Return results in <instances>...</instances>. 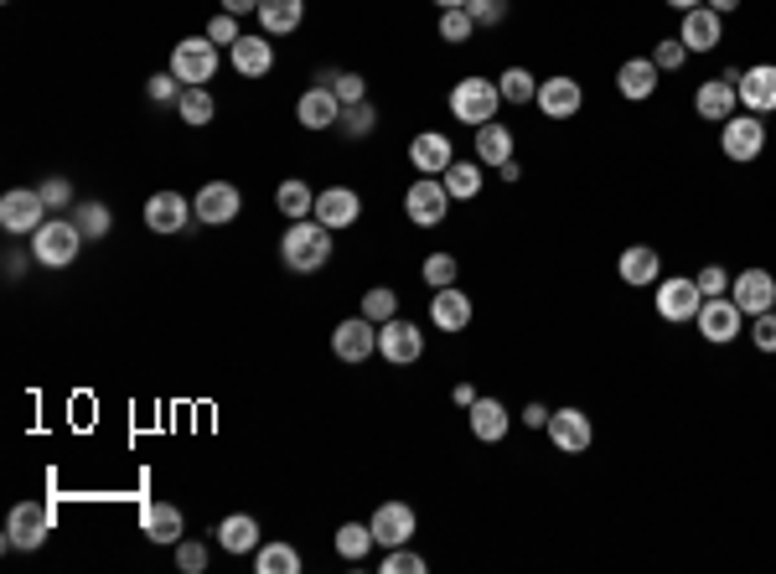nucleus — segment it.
Wrapping results in <instances>:
<instances>
[{
  "label": "nucleus",
  "mask_w": 776,
  "mask_h": 574,
  "mask_svg": "<svg viewBox=\"0 0 776 574\" xmlns=\"http://www.w3.org/2000/svg\"><path fill=\"white\" fill-rule=\"evenodd\" d=\"M280 259H285V270H296V274H311L321 270L331 259V228L321 223V218H300V223L285 228V239H280Z\"/></svg>",
  "instance_id": "f257e3e1"
},
{
  "label": "nucleus",
  "mask_w": 776,
  "mask_h": 574,
  "mask_svg": "<svg viewBox=\"0 0 776 574\" xmlns=\"http://www.w3.org/2000/svg\"><path fill=\"white\" fill-rule=\"evenodd\" d=\"M78 249H83V228H78L73 218H47V223L31 233V259L47 264V270H68L78 259Z\"/></svg>",
  "instance_id": "f03ea898"
},
{
  "label": "nucleus",
  "mask_w": 776,
  "mask_h": 574,
  "mask_svg": "<svg viewBox=\"0 0 776 574\" xmlns=\"http://www.w3.org/2000/svg\"><path fill=\"white\" fill-rule=\"evenodd\" d=\"M446 104H450V114H456L461 124H493L503 93H497V83H487V78H461V83L450 89Z\"/></svg>",
  "instance_id": "7ed1b4c3"
},
{
  "label": "nucleus",
  "mask_w": 776,
  "mask_h": 574,
  "mask_svg": "<svg viewBox=\"0 0 776 574\" xmlns=\"http://www.w3.org/2000/svg\"><path fill=\"white\" fill-rule=\"evenodd\" d=\"M171 73L187 83V89H202L212 73H218V42L212 37H187V42L171 47Z\"/></svg>",
  "instance_id": "20e7f679"
},
{
  "label": "nucleus",
  "mask_w": 776,
  "mask_h": 574,
  "mask_svg": "<svg viewBox=\"0 0 776 574\" xmlns=\"http://www.w3.org/2000/svg\"><path fill=\"white\" fill-rule=\"evenodd\" d=\"M450 202H456V197L446 192L440 177H419V182H409V192H404V212H409V223H415V228L446 223Z\"/></svg>",
  "instance_id": "39448f33"
},
{
  "label": "nucleus",
  "mask_w": 776,
  "mask_h": 574,
  "mask_svg": "<svg viewBox=\"0 0 776 574\" xmlns=\"http://www.w3.org/2000/svg\"><path fill=\"white\" fill-rule=\"evenodd\" d=\"M719 151L730 155L735 167L740 161H756V155L766 151V124H762V114H730V120L719 124Z\"/></svg>",
  "instance_id": "423d86ee"
},
{
  "label": "nucleus",
  "mask_w": 776,
  "mask_h": 574,
  "mask_svg": "<svg viewBox=\"0 0 776 574\" xmlns=\"http://www.w3.org/2000/svg\"><path fill=\"white\" fill-rule=\"evenodd\" d=\"M694 326H699L704 342H715V348H725V342H735V336L746 332V311L730 301V295H709V301L699 305V316H694Z\"/></svg>",
  "instance_id": "0eeeda50"
},
{
  "label": "nucleus",
  "mask_w": 776,
  "mask_h": 574,
  "mask_svg": "<svg viewBox=\"0 0 776 574\" xmlns=\"http://www.w3.org/2000/svg\"><path fill=\"white\" fill-rule=\"evenodd\" d=\"M653 301H657V316L663 321H694L704 305V290L694 285V280H684V274H673V280H657L653 285Z\"/></svg>",
  "instance_id": "6e6552de"
},
{
  "label": "nucleus",
  "mask_w": 776,
  "mask_h": 574,
  "mask_svg": "<svg viewBox=\"0 0 776 574\" xmlns=\"http://www.w3.org/2000/svg\"><path fill=\"white\" fill-rule=\"evenodd\" d=\"M378 352H384V363L409 367V363H419V358H425V332H419L415 321L394 316V321H384V326H378Z\"/></svg>",
  "instance_id": "1a4fd4ad"
},
{
  "label": "nucleus",
  "mask_w": 776,
  "mask_h": 574,
  "mask_svg": "<svg viewBox=\"0 0 776 574\" xmlns=\"http://www.w3.org/2000/svg\"><path fill=\"white\" fill-rule=\"evenodd\" d=\"M590 440H596V424L585 409H554L549 414V445L559 455H585Z\"/></svg>",
  "instance_id": "9d476101"
},
{
  "label": "nucleus",
  "mask_w": 776,
  "mask_h": 574,
  "mask_svg": "<svg viewBox=\"0 0 776 574\" xmlns=\"http://www.w3.org/2000/svg\"><path fill=\"white\" fill-rule=\"evenodd\" d=\"M42 223H47V202L37 187H31V192L16 187V192L0 197V228H6V233H37Z\"/></svg>",
  "instance_id": "9b49d317"
},
{
  "label": "nucleus",
  "mask_w": 776,
  "mask_h": 574,
  "mask_svg": "<svg viewBox=\"0 0 776 574\" xmlns=\"http://www.w3.org/2000/svg\"><path fill=\"white\" fill-rule=\"evenodd\" d=\"M47 528H52V513L42 502H16L11 517H6V544L11 548H42Z\"/></svg>",
  "instance_id": "f8f14e48"
},
{
  "label": "nucleus",
  "mask_w": 776,
  "mask_h": 574,
  "mask_svg": "<svg viewBox=\"0 0 776 574\" xmlns=\"http://www.w3.org/2000/svg\"><path fill=\"white\" fill-rule=\"evenodd\" d=\"M331 352L342 358V363H368L378 352V326L368 316H347L337 332H331Z\"/></svg>",
  "instance_id": "ddd939ff"
},
{
  "label": "nucleus",
  "mask_w": 776,
  "mask_h": 574,
  "mask_svg": "<svg viewBox=\"0 0 776 574\" xmlns=\"http://www.w3.org/2000/svg\"><path fill=\"white\" fill-rule=\"evenodd\" d=\"M730 301L746 311V316H762L776 305V274L772 270H740L730 280Z\"/></svg>",
  "instance_id": "4468645a"
},
{
  "label": "nucleus",
  "mask_w": 776,
  "mask_h": 574,
  "mask_svg": "<svg viewBox=\"0 0 776 574\" xmlns=\"http://www.w3.org/2000/svg\"><path fill=\"white\" fill-rule=\"evenodd\" d=\"M374 538L384 548H404L409 538H415V528H419V517H415V507L409 502H378V513H374Z\"/></svg>",
  "instance_id": "2eb2a0df"
},
{
  "label": "nucleus",
  "mask_w": 776,
  "mask_h": 574,
  "mask_svg": "<svg viewBox=\"0 0 776 574\" xmlns=\"http://www.w3.org/2000/svg\"><path fill=\"white\" fill-rule=\"evenodd\" d=\"M239 208H243V192L233 182H208L202 192H197V202H192L197 223H212V228L233 223V218H239Z\"/></svg>",
  "instance_id": "dca6fc26"
},
{
  "label": "nucleus",
  "mask_w": 776,
  "mask_h": 574,
  "mask_svg": "<svg viewBox=\"0 0 776 574\" xmlns=\"http://www.w3.org/2000/svg\"><path fill=\"white\" fill-rule=\"evenodd\" d=\"M735 83H740V73H719V78H709V83H699V93H694V109H699V120H709V124H725L735 114Z\"/></svg>",
  "instance_id": "f3484780"
},
{
  "label": "nucleus",
  "mask_w": 776,
  "mask_h": 574,
  "mask_svg": "<svg viewBox=\"0 0 776 574\" xmlns=\"http://www.w3.org/2000/svg\"><path fill=\"white\" fill-rule=\"evenodd\" d=\"M538 109H544V114H549V120H575V114H580V104H585V89L580 83H575V78H544V83H538V99H534Z\"/></svg>",
  "instance_id": "a211bd4d"
},
{
  "label": "nucleus",
  "mask_w": 776,
  "mask_h": 574,
  "mask_svg": "<svg viewBox=\"0 0 776 574\" xmlns=\"http://www.w3.org/2000/svg\"><path fill=\"white\" fill-rule=\"evenodd\" d=\"M735 93H740V104H746L750 114H776V62L746 68L740 83H735Z\"/></svg>",
  "instance_id": "6ab92c4d"
},
{
  "label": "nucleus",
  "mask_w": 776,
  "mask_h": 574,
  "mask_svg": "<svg viewBox=\"0 0 776 574\" xmlns=\"http://www.w3.org/2000/svg\"><path fill=\"white\" fill-rule=\"evenodd\" d=\"M719 37H725V16H719V11H709V6H694V11H684L678 42H684L688 52H715Z\"/></svg>",
  "instance_id": "aec40b11"
},
{
  "label": "nucleus",
  "mask_w": 776,
  "mask_h": 574,
  "mask_svg": "<svg viewBox=\"0 0 776 574\" xmlns=\"http://www.w3.org/2000/svg\"><path fill=\"white\" fill-rule=\"evenodd\" d=\"M450 161H456V145H450L440 130H425V135L409 140V167H415L419 177H446Z\"/></svg>",
  "instance_id": "412c9836"
},
{
  "label": "nucleus",
  "mask_w": 776,
  "mask_h": 574,
  "mask_svg": "<svg viewBox=\"0 0 776 574\" xmlns=\"http://www.w3.org/2000/svg\"><path fill=\"white\" fill-rule=\"evenodd\" d=\"M296 120L306 124V130H331V124H342V99H337V89H306L296 104Z\"/></svg>",
  "instance_id": "4be33fe9"
},
{
  "label": "nucleus",
  "mask_w": 776,
  "mask_h": 574,
  "mask_svg": "<svg viewBox=\"0 0 776 574\" xmlns=\"http://www.w3.org/2000/svg\"><path fill=\"white\" fill-rule=\"evenodd\" d=\"M616 274L637 290H653L657 280H663V259H657L653 243H631V249H621V259H616Z\"/></svg>",
  "instance_id": "5701e85b"
},
{
  "label": "nucleus",
  "mask_w": 776,
  "mask_h": 574,
  "mask_svg": "<svg viewBox=\"0 0 776 574\" xmlns=\"http://www.w3.org/2000/svg\"><path fill=\"white\" fill-rule=\"evenodd\" d=\"M192 223V202L181 192H156L146 202V228L150 233H181V228Z\"/></svg>",
  "instance_id": "b1692460"
},
{
  "label": "nucleus",
  "mask_w": 776,
  "mask_h": 574,
  "mask_svg": "<svg viewBox=\"0 0 776 574\" xmlns=\"http://www.w3.org/2000/svg\"><path fill=\"white\" fill-rule=\"evenodd\" d=\"M316 218L337 233V228H352L362 218V197L352 187H327V192L316 197Z\"/></svg>",
  "instance_id": "393cba45"
},
{
  "label": "nucleus",
  "mask_w": 776,
  "mask_h": 574,
  "mask_svg": "<svg viewBox=\"0 0 776 574\" xmlns=\"http://www.w3.org/2000/svg\"><path fill=\"white\" fill-rule=\"evenodd\" d=\"M657 78H663V68H657L653 58H627L621 68H616V89H621V99L643 104V99H653Z\"/></svg>",
  "instance_id": "a878e982"
},
{
  "label": "nucleus",
  "mask_w": 776,
  "mask_h": 574,
  "mask_svg": "<svg viewBox=\"0 0 776 574\" xmlns=\"http://www.w3.org/2000/svg\"><path fill=\"white\" fill-rule=\"evenodd\" d=\"M430 321L440 326V332H466L471 326V301H466V290L446 285L430 295Z\"/></svg>",
  "instance_id": "bb28decb"
},
{
  "label": "nucleus",
  "mask_w": 776,
  "mask_h": 574,
  "mask_svg": "<svg viewBox=\"0 0 776 574\" xmlns=\"http://www.w3.org/2000/svg\"><path fill=\"white\" fill-rule=\"evenodd\" d=\"M466 414H471V435L487 440V445H497V440L508 435V424H513L508 404H503V399H481V393H477V404L466 409Z\"/></svg>",
  "instance_id": "cd10ccee"
},
{
  "label": "nucleus",
  "mask_w": 776,
  "mask_h": 574,
  "mask_svg": "<svg viewBox=\"0 0 776 574\" xmlns=\"http://www.w3.org/2000/svg\"><path fill=\"white\" fill-rule=\"evenodd\" d=\"M140 528L150 544H181V513L171 502H146L140 507Z\"/></svg>",
  "instance_id": "c85d7f7f"
},
{
  "label": "nucleus",
  "mask_w": 776,
  "mask_h": 574,
  "mask_svg": "<svg viewBox=\"0 0 776 574\" xmlns=\"http://www.w3.org/2000/svg\"><path fill=\"white\" fill-rule=\"evenodd\" d=\"M269 68H275V47H269V37H239V42H233V73L265 78Z\"/></svg>",
  "instance_id": "c756f323"
},
{
  "label": "nucleus",
  "mask_w": 776,
  "mask_h": 574,
  "mask_svg": "<svg viewBox=\"0 0 776 574\" xmlns=\"http://www.w3.org/2000/svg\"><path fill=\"white\" fill-rule=\"evenodd\" d=\"M477 161L481 167H503L513 161V130L508 124H477Z\"/></svg>",
  "instance_id": "7c9ffc66"
},
{
  "label": "nucleus",
  "mask_w": 776,
  "mask_h": 574,
  "mask_svg": "<svg viewBox=\"0 0 776 574\" xmlns=\"http://www.w3.org/2000/svg\"><path fill=\"white\" fill-rule=\"evenodd\" d=\"M218 544H223L228 554H255L259 548V523L249 513L223 517V523H218Z\"/></svg>",
  "instance_id": "2f4dec72"
},
{
  "label": "nucleus",
  "mask_w": 776,
  "mask_h": 574,
  "mask_svg": "<svg viewBox=\"0 0 776 574\" xmlns=\"http://www.w3.org/2000/svg\"><path fill=\"white\" fill-rule=\"evenodd\" d=\"M306 16V0H259V21H265L269 37H285V31L300 27Z\"/></svg>",
  "instance_id": "473e14b6"
},
{
  "label": "nucleus",
  "mask_w": 776,
  "mask_h": 574,
  "mask_svg": "<svg viewBox=\"0 0 776 574\" xmlns=\"http://www.w3.org/2000/svg\"><path fill=\"white\" fill-rule=\"evenodd\" d=\"M275 208H280L290 223H300V218H316V192L306 182H280V187H275Z\"/></svg>",
  "instance_id": "72a5a7b5"
},
{
  "label": "nucleus",
  "mask_w": 776,
  "mask_h": 574,
  "mask_svg": "<svg viewBox=\"0 0 776 574\" xmlns=\"http://www.w3.org/2000/svg\"><path fill=\"white\" fill-rule=\"evenodd\" d=\"M481 171H487L481 161H450L440 182H446V192L456 197V202H471V197L481 192Z\"/></svg>",
  "instance_id": "f704fd0d"
},
{
  "label": "nucleus",
  "mask_w": 776,
  "mask_h": 574,
  "mask_svg": "<svg viewBox=\"0 0 776 574\" xmlns=\"http://www.w3.org/2000/svg\"><path fill=\"white\" fill-rule=\"evenodd\" d=\"M374 544H378L374 528H362V523H342V528H337V554H342L347 564H362Z\"/></svg>",
  "instance_id": "c9c22d12"
},
{
  "label": "nucleus",
  "mask_w": 776,
  "mask_h": 574,
  "mask_svg": "<svg viewBox=\"0 0 776 574\" xmlns=\"http://www.w3.org/2000/svg\"><path fill=\"white\" fill-rule=\"evenodd\" d=\"M177 114H181V124H212V114H218V104H212V93L208 89H181V99H177Z\"/></svg>",
  "instance_id": "e433bc0d"
},
{
  "label": "nucleus",
  "mask_w": 776,
  "mask_h": 574,
  "mask_svg": "<svg viewBox=\"0 0 776 574\" xmlns=\"http://www.w3.org/2000/svg\"><path fill=\"white\" fill-rule=\"evenodd\" d=\"M255 564H259V574H300V554L290 544H259Z\"/></svg>",
  "instance_id": "4c0bfd02"
},
{
  "label": "nucleus",
  "mask_w": 776,
  "mask_h": 574,
  "mask_svg": "<svg viewBox=\"0 0 776 574\" xmlns=\"http://www.w3.org/2000/svg\"><path fill=\"white\" fill-rule=\"evenodd\" d=\"M497 93H503V104H528V99H538V78L528 68H508L497 78Z\"/></svg>",
  "instance_id": "58836bf2"
},
{
  "label": "nucleus",
  "mask_w": 776,
  "mask_h": 574,
  "mask_svg": "<svg viewBox=\"0 0 776 574\" xmlns=\"http://www.w3.org/2000/svg\"><path fill=\"white\" fill-rule=\"evenodd\" d=\"M471 31H477V21H471V11H466V6H456V11H440V42H446V47H466V42H471Z\"/></svg>",
  "instance_id": "ea45409f"
},
{
  "label": "nucleus",
  "mask_w": 776,
  "mask_h": 574,
  "mask_svg": "<svg viewBox=\"0 0 776 574\" xmlns=\"http://www.w3.org/2000/svg\"><path fill=\"white\" fill-rule=\"evenodd\" d=\"M362 316L374 321V326H384V321H394V316H399V295H394V290H388V285H374V290H368V295H362Z\"/></svg>",
  "instance_id": "a19ab883"
},
{
  "label": "nucleus",
  "mask_w": 776,
  "mask_h": 574,
  "mask_svg": "<svg viewBox=\"0 0 776 574\" xmlns=\"http://www.w3.org/2000/svg\"><path fill=\"white\" fill-rule=\"evenodd\" d=\"M73 223L83 228V239H105V233H109V208H105V202H78Z\"/></svg>",
  "instance_id": "79ce46f5"
},
{
  "label": "nucleus",
  "mask_w": 776,
  "mask_h": 574,
  "mask_svg": "<svg viewBox=\"0 0 776 574\" xmlns=\"http://www.w3.org/2000/svg\"><path fill=\"white\" fill-rule=\"evenodd\" d=\"M419 274H425V285H430V290H446V285H456L461 264H456L450 254H430L425 264H419Z\"/></svg>",
  "instance_id": "37998d69"
},
{
  "label": "nucleus",
  "mask_w": 776,
  "mask_h": 574,
  "mask_svg": "<svg viewBox=\"0 0 776 574\" xmlns=\"http://www.w3.org/2000/svg\"><path fill=\"white\" fill-rule=\"evenodd\" d=\"M374 124H378V109L362 99V104H342V130L352 140H362V135H374Z\"/></svg>",
  "instance_id": "c03bdc74"
},
{
  "label": "nucleus",
  "mask_w": 776,
  "mask_h": 574,
  "mask_svg": "<svg viewBox=\"0 0 776 574\" xmlns=\"http://www.w3.org/2000/svg\"><path fill=\"white\" fill-rule=\"evenodd\" d=\"M177 570H181V574H202V570H208V544H197V538H181V544H177Z\"/></svg>",
  "instance_id": "a18cd8bd"
},
{
  "label": "nucleus",
  "mask_w": 776,
  "mask_h": 574,
  "mask_svg": "<svg viewBox=\"0 0 776 574\" xmlns=\"http://www.w3.org/2000/svg\"><path fill=\"white\" fill-rule=\"evenodd\" d=\"M430 570V564L419 560L415 548L404 544V548H388V560H384V574H425Z\"/></svg>",
  "instance_id": "49530a36"
},
{
  "label": "nucleus",
  "mask_w": 776,
  "mask_h": 574,
  "mask_svg": "<svg viewBox=\"0 0 776 574\" xmlns=\"http://www.w3.org/2000/svg\"><path fill=\"white\" fill-rule=\"evenodd\" d=\"M466 11L477 27H497V21H508V0H466Z\"/></svg>",
  "instance_id": "de8ad7c7"
},
{
  "label": "nucleus",
  "mask_w": 776,
  "mask_h": 574,
  "mask_svg": "<svg viewBox=\"0 0 776 574\" xmlns=\"http://www.w3.org/2000/svg\"><path fill=\"white\" fill-rule=\"evenodd\" d=\"M181 89H187V83H181L177 73H156V78H150V83H146V93H150V99H156V104H177V99H181Z\"/></svg>",
  "instance_id": "09e8293b"
},
{
  "label": "nucleus",
  "mask_w": 776,
  "mask_h": 574,
  "mask_svg": "<svg viewBox=\"0 0 776 574\" xmlns=\"http://www.w3.org/2000/svg\"><path fill=\"white\" fill-rule=\"evenodd\" d=\"M208 37H212V42H218V47H233V42H239V37H243V31H239V16H233V11H223V16H212V21H208Z\"/></svg>",
  "instance_id": "8fccbe9b"
},
{
  "label": "nucleus",
  "mask_w": 776,
  "mask_h": 574,
  "mask_svg": "<svg viewBox=\"0 0 776 574\" xmlns=\"http://www.w3.org/2000/svg\"><path fill=\"white\" fill-rule=\"evenodd\" d=\"M37 192H42L47 208H73V187L62 182V177H47V182L37 187Z\"/></svg>",
  "instance_id": "3c124183"
},
{
  "label": "nucleus",
  "mask_w": 776,
  "mask_h": 574,
  "mask_svg": "<svg viewBox=\"0 0 776 574\" xmlns=\"http://www.w3.org/2000/svg\"><path fill=\"white\" fill-rule=\"evenodd\" d=\"M684 58H688V47L673 37V42H657V52H653V62L663 68V73H673V68H684Z\"/></svg>",
  "instance_id": "603ef678"
},
{
  "label": "nucleus",
  "mask_w": 776,
  "mask_h": 574,
  "mask_svg": "<svg viewBox=\"0 0 776 574\" xmlns=\"http://www.w3.org/2000/svg\"><path fill=\"white\" fill-rule=\"evenodd\" d=\"M337 99H342V104H362V99H368V78H362V73H342V78H337Z\"/></svg>",
  "instance_id": "864d4df0"
},
{
  "label": "nucleus",
  "mask_w": 776,
  "mask_h": 574,
  "mask_svg": "<svg viewBox=\"0 0 776 574\" xmlns=\"http://www.w3.org/2000/svg\"><path fill=\"white\" fill-rule=\"evenodd\" d=\"M750 342L762 352H776V311H762L756 316V326H750Z\"/></svg>",
  "instance_id": "5fc2aeb1"
},
{
  "label": "nucleus",
  "mask_w": 776,
  "mask_h": 574,
  "mask_svg": "<svg viewBox=\"0 0 776 574\" xmlns=\"http://www.w3.org/2000/svg\"><path fill=\"white\" fill-rule=\"evenodd\" d=\"M694 285H699L704 301H709V295H725V290H730V274L719 270V264H709V270H699V280H694Z\"/></svg>",
  "instance_id": "6e6d98bb"
},
{
  "label": "nucleus",
  "mask_w": 776,
  "mask_h": 574,
  "mask_svg": "<svg viewBox=\"0 0 776 574\" xmlns=\"http://www.w3.org/2000/svg\"><path fill=\"white\" fill-rule=\"evenodd\" d=\"M549 414H554V409L528 404V409H523V424H528V430H549Z\"/></svg>",
  "instance_id": "4d7b16f0"
},
{
  "label": "nucleus",
  "mask_w": 776,
  "mask_h": 574,
  "mask_svg": "<svg viewBox=\"0 0 776 574\" xmlns=\"http://www.w3.org/2000/svg\"><path fill=\"white\" fill-rule=\"evenodd\" d=\"M450 399H456L461 409H471V404H477V389H471V383H456V389H450Z\"/></svg>",
  "instance_id": "13d9d810"
},
{
  "label": "nucleus",
  "mask_w": 776,
  "mask_h": 574,
  "mask_svg": "<svg viewBox=\"0 0 776 574\" xmlns=\"http://www.w3.org/2000/svg\"><path fill=\"white\" fill-rule=\"evenodd\" d=\"M223 11L243 16V11H259V0H223Z\"/></svg>",
  "instance_id": "bf43d9fd"
},
{
  "label": "nucleus",
  "mask_w": 776,
  "mask_h": 574,
  "mask_svg": "<svg viewBox=\"0 0 776 574\" xmlns=\"http://www.w3.org/2000/svg\"><path fill=\"white\" fill-rule=\"evenodd\" d=\"M497 171H503V182H518V177H523V167H518V161H503V167H497Z\"/></svg>",
  "instance_id": "052dcab7"
},
{
  "label": "nucleus",
  "mask_w": 776,
  "mask_h": 574,
  "mask_svg": "<svg viewBox=\"0 0 776 574\" xmlns=\"http://www.w3.org/2000/svg\"><path fill=\"white\" fill-rule=\"evenodd\" d=\"M704 6H709V11H719V16H730L740 0H704Z\"/></svg>",
  "instance_id": "680f3d73"
},
{
  "label": "nucleus",
  "mask_w": 776,
  "mask_h": 574,
  "mask_svg": "<svg viewBox=\"0 0 776 574\" xmlns=\"http://www.w3.org/2000/svg\"><path fill=\"white\" fill-rule=\"evenodd\" d=\"M673 11H694V6H704V0H668Z\"/></svg>",
  "instance_id": "e2e57ef3"
},
{
  "label": "nucleus",
  "mask_w": 776,
  "mask_h": 574,
  "mask_svg": "<svg viewBox=\"0 0 776 574\" xmlns=\"http://www.w3.org/2000/svg\"><path fill=\"white\" fill-rule=\"evenodd\" d=\"M435 6H440V11H456V6H466V0H435Z\"/></svg>",
  "instance_id": "0e129e2a"
}]
</instances>
